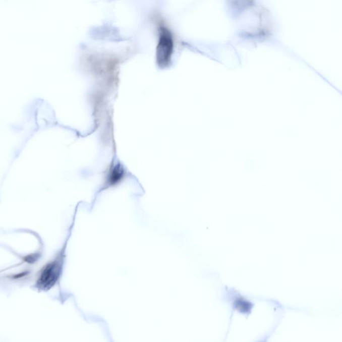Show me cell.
<instances>
[{"mask_svg": "<svg viewBox=\"0 0 342 342\" xmlns=\"http://www.w3.org/2000/svg\"><path fill=\"white\" fill-rule=\"evenodd\" d=\"M125 177V169L120 164L112 165L107 174L105 189L114 187L123 180Z\"/></svg>", "mask_w": 342, "mask_h": 342, "instance_id": "3957f363", "label": "cell"}, {"mask_svg": "<svg viewBox=\"0 0 342 342\" xmlns=\"http://www.w3.org/2000/svg\"><path fill=\"white\" fill-rule=\"evenodd\" d=\"M236 307L240 312H247L251 308V304L242 299H239L236 301Z\"/></svg>", "mask_w": 342, "mask_h": 342, "instance_id": "277c9868", "label": "cell"}, {"mask_svg": "<svg viewBox=\"0 0 342 342\" xmlns=\"http://www.w3.org/2000/svg\"><path fill=\"white\" fill-rule=\"evenodd\" d=\"M67 245L62 249L56 258L48 263L42 271L37 283L42 289L49 290L59 281L63 273L65 260V251Z\"/></svg>", "mask_w": 342, "mask_h": 342, "instance_id": "7a4b0ae2", "label": "cell"}, {"mask_svg": "<svg viewBox=\"0 0 342 342\" xmlns=\"http://www.w3.org/2000/svg\"><path fill=\"white\" fill-rule=\"evenodd\" d=\"M158 24V42L156 47V61L160 67H168L174 49L172 33L161 20L156 21Z\"/></svg>", "mask_w": 342, "mask_h": 342, "instance_id": "6da1fadb", "label": "cell"}]
</instances>
